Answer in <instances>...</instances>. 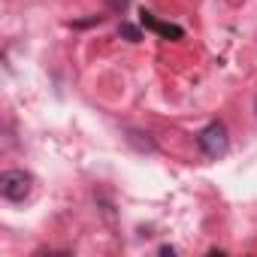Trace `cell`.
<instances>
[{
  "label": "cell",
  "instance_id": "5",
  "mask_svg": "<svg viewBox=\"0 0 257 257\" xmlns=\"http://www.w3.org/2000/svg\"><path fill=\"white\" fill-rule=\"evenodd\" d=\"M118 34H121L127 43H140V40H143L140 28H137V25H127V22H121V25H118Z\"/></svg>",
  "mask_w": 257,
  "mask_h": 257
},
{
  "label": "cell",
  "instance_id": "1",
  "mask_svg": "<svg viewBox=\"0 0 257 257\" xmlns=\"http://www.w3.org/2000/svg\"><path fill=\"white\" fill-rule=\"evenodd\" d=\"M34 191V176L25 170H7L0 176V197L10 200V203H22L28 200Z\"/></svg>",
  "mask_w": 257,
  "mask_h": 257
},
{
  "label": "cell",
  "instance_id": "3",
  "mask_svg": "<svg viewBox=\"0 0 257 257\" xmlns=\"http://www.w3.org/2000/svg\"><path fill=\"white\" fill-rule=\"evenodd\" d=\"M140 22H143L146 28L158 31V34H161V37H167V40H182V34H185L179 25H167V22H158V19H155L152 13H146V10L140 13Z\"/></svg>",
  "mask_w": 257,
  "mask_h": 257
},
{
  "label": "cell",
  "instance_id": "4",
  "mask_svg": "<svg viewBox=\"0 0 257 257\" xmlns=\"http://www.w3.org/2000/svg\"><path fill=\"white\" fill-rule=\"evenodd\" d=\"M127 143L134 149H140V152H155V140L149 134H143V131H127Z\"/></svg>",
  "mask_w": 257,
  "mask_h": 257
},
{
  "label": "cell",
  "instance_id": "2",
  "mask_svg": "<svg viewBox=\"0 0 257 257\" xmlns=\"http://www.w3.org/2000/svg\"><path fill=\"white\" fill-rule=\"evenodd\" d=\"M197 143H200V149H203L206 158H224L230 152V137H227V127L221 121L206 124L203 131L197 134Z\"/></svg>",
  "mask_w": 257,
  "mask_h": 257
},
{
  "label": "cell",
  "instance_id": "6",
  "mask_svg": "<svg viewBox=\"0 0 257 257\" xmlns=\"http://www.w3.org/2000/svg\"><path fill=\"white\" fill-rule=\"evenodd\" d=\"M161 254H164V257H173V254H176V248H170V245H161Z\"/></svg>",
  "mask_w": 257,
  "mask_h": 257
}]
</instances>
